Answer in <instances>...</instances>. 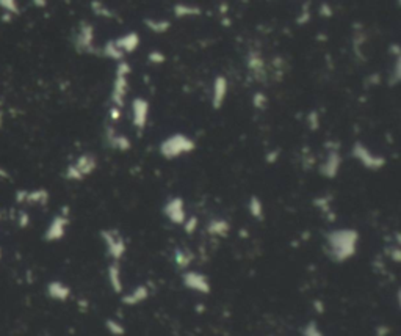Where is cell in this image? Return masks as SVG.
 <instances>
[{"label": "cell", "mask_w": 401, "mask_h": 336, "mask_svg": "<svg viewBox=\"0 0 401 336\" xmlns=\"http://www.w3.org/2000/svg\"><path fill=\"white\" fill-rule=\"evenodd\" d=\"M148 58H149V62L154 63V65H162V63L165 62V55H163L162 52H158V50L151 52Z\"/></svg>", "instance_id": "cell-33"}, {"label": "cell", "mask_w": 401, "mask_h": 336, "mask_svg": "<svg viewBox=\"0 0 401 336\" xmlns=\"http://www.w3.org/2000/svg\"><path fill=\"white\" fill-rule=\"evenodd\" d=\"M229 91V82L224 75H216L212 85V107L219 110L223 107Z\"/></svg>", "instance_id": "cell-11"}, {"label": "cell", "mask_w": 401, "mask_h": 336, "mask_svg": "<svg viewBox=\"0 0 401 336\" xmlns=\"http://www.w3.org/2000/svg\"><path fill=\"white\" fill-rule=\"evenodd\" d=\"M182 285L188 289V291H193L196 294H200V295H207L212 292V285H210V280L209 276L203 272H197V270H184L182 272Z\"/></svg>", "instance_id": "cell-8"}, {"label": "cell", "mask_w": 401, "mask_h": 336, "mask_svg": "<svg viewBox=\"0 0 401 336\" xmlns=\"http://www.w3.org/2000/svg\"><path fill=\"white\" fill-rule=\"evenodd\" d=\"M173 261H174V266L179 269V270H188L191 263L194 261V254L191 250L188 248H184V247H179L174 250L173 253Z\"/></svg>", "instance_id": "cell-21"}, {"label": "cell", "mask_w": 401, "mask_h": 336, "mask_svg": "<svg viewBox=\"0 0 401 336\" xmlns=\"http://www.w3.org/2000/svg\"><path fill=\"white\" fill-rule=\"evenodd\" d=\"M248 212L254 220H264L265 219V206L264 201L259 198L257 195H252L248 200Z\"/></svg>", "instance_id": "cell-22"}, {"label": "cell", "mask_w": 401, "mask_h": 336, "mask_svg": "<svg viewBox=\"0 0 401 336\" xmlns=\"http://www.w3.org/2000/svg\"><path fill=\"white\" fill-rule=\"evenodd\" d=\"M105 142H107L108 148H111L114 151H119V152H126V151L132 149V142L129 140V137H126L121 132H118L114 127H107V131H105Z\"/></svg>", "instance_id": "cell-14"}, {"label": "cell", "mask_w": 401, "mask_h": 336, "mask_svg": "<svg viewBox=\"0 0 401 336\" xmlns=\"http://www.w3.org/2000/svg\"><path fill=\"white\" fill-rule=\"evenodd\" d=\"M75 46L80 52H93L94 50V29L91 24L83 22L82 27L78 30Z\"/></svg>", "instance_id": "cell-17"}, {"label": "cell", "mask_w": 401, "mask_h": 336, "mask_svg": "<svg viewBox=\"0 0 401 336\" xmlns=\"http://www.w3.org/2000/svg\"><path fill=\"white\" fill-rule=\"evenodd\" d=\"M105 328L108 330V333L110 334H113V336H124L126 334V325L123 324V322H119V321H116V319H107L105 321Z\"/></svg>", "instance_id": "cell-28"}, {"label": "cell", "mask_w": 401, "mask_h": 336, "mask_svg": "<svg viewBox=\"0 0 401 336\" xmlns=\"http://www.w3.org/2000/svg\"><path fill=\"white\" fill-rule=\"evenodd\" d=\"M332 198L329 195H323V196H318L313 201V206L325 215H331V220H334V212H332Z\"/></svg>", "instance_id": "cell-24"}, {"label": "cell", "mask_w": 401, "mask_h": 336, "mask_svg": "<svg viewBox=\"0 0 401 336\" xmlns=\"http://www.w3.org/2000/svg\"><path fill=\"white\" fill-rule=\"evenodd\" d=\"M174 14L176 17L182 19V17H193L200 14V8L194 5H187V4H177L174 7Z\"/></svg>", "instance_id": "cell-26"}, {"label": "cell", "mask_w": 401, "mask_h": 336, "mask_svg": "<svg viewBox=\"0 0 401 336\" xmlns=\"http://www.w3.org/2000/svg\"><path fill=\"white\" fill-rule=\"evenodd\" d=\"M395 62H393V68H392V72H390V79H389V85L395 87L399 84V77H401V71H399V65H401V57H399V49L398 46H395Z\"/></svg>", "instance_id": "cell-27"}, {"label": "cell", "mask_w": 401, "mask_h": 336, "mask_svg": "<svg viewBox=\"0 0 401 336\" xmlns=\"http://www.w3.org/2000/svg\"><path fill=\"white\" fill-rule=\"evenodd\" d=\"M93 11H94L97 16H102V17H107V19L114 17V13H113L108 7H105L102 2H93Z\"/></svg>", "instance_id": "cell-29"}, {"label": "cell", "mask_w": 401, "mask_h": 336, "mask_svg": "<svg viewBox=\"0 0 401 336\" xmlns=\"http://www.w3.org/2000/svg\"><path fill=\"white\" fill-rule=\"evenodd\" d=\"M303 336H325V333H323L322 328L318 327L317 322L310 321V322H307V324L304 325V328H303Z\"/></svg>", "instance_id": "cell-30"}, {"label": "cell", "mask_w": 401, "mask_h": 336, "mask_svg": "<svg viewBox=\"0 0 401 336\" xmlns=\"http://www.w3.org/2000/svg\"><path fill=\"white\" fill-rule=\"evenodd\" d=\"M390 333V328L387 325H379L376 328V336H389Z\"/></svg>", "instance_id": "cell-37"}, {"label": "cell", "mask_w": 401, "mask_h": 336, "mask_svg": "<svg viewBox=\"0 0 401 336\" xmlns=\"http://www.w3.org/2000/svg\"><path fill=\"white\" fill-rule=\"evenodd\" d=\"M182 226H184V231L187 234H194L197 231V228H199V219L196 215H188Z\"/></svg>", "instance_id": "cell-31"}, {"label": "cell", "mask_w": 401, "mask_h": 336, "mask_svg": "<svg viewBox=\"0 0 401 336\" xmlns=\"http://www.w3.org/2000/svg\"><path fill=\"white\" fill-rule=\"evenodd\" d=\"M360 236L354 228H335L325 234V250L328 258L335 264L353 260L359 248Z\"/></svg>", "instance_id": "cell-1"}, {"label": "cell", "mask_w": 401, "mask_h": 336, "mask_svg": "<svg viewBox=\"0 0 401 336\" xmlns=\"http://www.w3.org/2000/svg\"><path fill=\"white\" fill-rule=\"evenodd\" d=\"M351 157L359 165H362L365 170H370V171L383 170L386 167V164H387L386 157L383 154L373 152L362 142H354L353 143V146H351Z\"/></svg>", "instance_id": "cell-4"}, {"label": "cell", "mask_w": 401, "mask_h": 336, "mask_svg": "<svg viewBox=\"0 0 401 336\" xmlns=\"http://www.w3.org/2000/svg\"><path fill=\"white\" fill-rule=\"evenodd\" d=\"M194 149H196V142L191 137L182 132H177V134L166 137L165 140H162V143L158 145L160 156L168 161H174L182 156L191 154Z\"/></svg>", "instance_id": "cell-2"}, {"label": "cell", "mask_w": 401, "mask_h": 336, "mask_svg": "<svg viewBox=\"0 0 401 336\" xmlns=\"http://www.w3.org/2000/svg\"><path fill=\"white\" fill-rule=\"evenodd\" d=\"M206 231L212 237L223 239V237H227L231 232V223L229 220L223 219V217H213V219H210L209 223L206 225Z\"/></svg>", "instance_id": "cell-18"}, {"label": "cell", "mask_w": 401, "mask_h": 336, "mask_svg": "<svg viewBox=\"0 0 401 336\" xmlns=\"http://www.w3.org/2000/svg\"><path fill=\"white\" fill-rule=\"evenodd\" d=\"M97 168V161L93 154H82L78 159L68 167L66 177L69 181H82L87 176L93 174Z\"/></svg>", "instance_id": "cell-6"}, {"label": "cell", "mask_w": 401, "mask_h": 336, "mask_svg": "<svg viewBox=\"0 0 401 336\" xmlns=\"http://www.w3.org/2000/svg\"><path fill=\"white\" fill-rule=\"evenodd\" d=\"M309 126H310L312 131H317L318 126H320V118H318V115H317L315 112H312V113L309 115Z\"/></svg>", "instance_id": "cell-35"}, {"label": "cell", "mask_w": 401, "mask_h": 336, "mask_svg": "<svg viewBox=\"0 0 401 336\" xmlns=\"http://www.w3.org/2000/svg\"><path fill=\"white\" fill-rule=\"evenodd\" d=\"M151 288L148 285H138L135 288H132L129 292L123 294V305L126 306H138L145 303L149 297H151Z\"/></svg>", "instance_id": "cell-12"}, {"label": "cell", "mask_w": 401, "mask_h": 336, "mask_svg": "<svg viewBox=\"0 0 401 336\" xmlns=\"http://www.w3.org/2000/svg\"><path fill=\"white\" fill-rule=\"evenodd\" d=\"M102 55L105 58H108V60H113V62H123L124 60V54L119 50V47L116 46L114 43V39H110V41H107L102 47Z\"/></svg>", "instance_id": "cell-23"}, {"label": "cell", "mask_w": 401, "mask_h": 336, "mask_svg": "<svg viewBox=\"0 0 401 336\" xmlns=\"http://www.w3.org/2000/svg\"><path fill=\"white\" fill-rule=\"evenodd\" d=\"M246 68L249 71V74L255 79V81H264L267 75V66H265V60L264 57L260 55V52L257 50H251L246 55Z\"/></svg>", "instance_id": "cell-13"}, {"label": "cell", "mask_w": 401, "mask_h": 336, "mask_svg": "<svg viewBox=\"0 0 401 336\" xmlns=\"http://www.w3.org/2000/svg\"><path fill=\"white\" fill-rule=\"evenodd\" d=\"M342 168V156L338 151L337 143H328V152L325 156L323 162L320 164L318 171L326 179H335Z\"/></svg>", "instance_id": "cell-7"}, {"label": "cell", "mask_w": 401, "mask_h": 336, "mask_svg": "<svg viewBox=\"0 0 401 336\" xmlns=\"http://www.w3.org/2000/svg\"><path fill=\"white\" fill-rule=\"evenodd\" d=\"M107 280L110 285V289L118 294L123 295L124 294V280H123V269H121V263L118 261H110L108 267H107Z\"/></svg>", "instance_id": "cell-15"}, {"label": "cell", "mask_w": 401, "mask_h": 336, "mask_svg": "<svg viewBox=\"0 0 401 336\" xmlns=\"http://www.w3.org/2000/svg\"><path fill=\"white\" fill-rule=\"evenodd\" d=\"M277 157H279L277 151H271V152L267 154V162H268V164H274V162L277 161Z\"/></svg>", "instance_id": "cell-38"}, {"label": "cell", "mask_w": 401, "mask_h": 336, "mask_svg": "<svg viewBox=\"0 0 401 336\" xmlns=\"http://www.w3.org/2000/svg\"><path fill=\"white\" fill-rule=\"evenodd\" d=\"M116 46L119 47L124 55L127 54H133L138 47H139V35L136 32H129L123 36H119L114 39Z\"/></svg>", "instance_id": "cell-20"}, {"label": "cell", "mask_w": 401, "mask_h": 336, "mask_svg": "<svg viewBox=\"0 0 401 336\" xmlns=\"http://www.w3.org/2000/svg\"><path fill=\"white\" fill-rule=\"evenodd\" d=\"M151 106L145 97H135L132 101V124L135 129L143 131L149 121Z\"/></svg>", "instance_id": "cell-10"}, {"label": "cell", "mask_w": 401, "mask_h": 336, "mask_svg": "<svg viewBox=\"0 0 401 336\" xmlns=\"http://www.w3.org/2000/svg\"><path fill=\"white\" fill-rule=\"evenodd\" d=\"M100 239H102L105 245V251L108 254V258L111 261L121 263L127 253V242L124 239V236L118 229L107 228V229L100 231Z\"/></svg>", "instance_id": "cell-5"}, {"label": "cell", "mask_w": 401, "mask_h": 336, "mask_svg": "<svg viewBox=\"0 0 401 336\" xmlns=\"http://www.w3.org/2000/svg\"><path fill=\"white\" fill-rule=\"evenodd\" d=\"M130 72H132V68L126 60L118 63V66L114 69L113 84H111V94H110L111 106L121 107V109L124 107L126 97L129 93V75H130Z\"/></svg>", "instance_id": "cell-3"}, {"label": "cell", "mask_w": 401, "mask_h": 336, "mask_svg": "<svg viewBox=\"0 0 401 336\" xmlns=\"http://www.w3.org/2000/svg\"><path fill=\"white\" fill-rule=\"evenodd\" d=\"M162 212L166 217L168 222H171L173 225H179V226H182L188 217L185 201L184 198H180V196H171V198H168L162 208Z\"/></svg>", "instance_id": "cell-9"}, {"label": "cell", "mask_w": 401, "mask_h": 336, "mask_svg": "<svg viewBox=\"0 0 401 336\" xmlns=\"http://www.w3.org/2000/svg\"><path fill=\"white\" fill-rule=\"evenodd\" d=\"M389 256L392 258L393 263H399V260H401V251H399L398 245H395V247H392V248L389 250Z\"/></svg>", "instance_id": "cell-36"}, {"label": "cell", "mask_w": 401, "mask_h": 336, "mask_svg": "<svg viewBox=\"0 0 401 336\" xmlns=\"http://www.w3.org/2000/svg\"><path fill=\"white\" fill-rule=\"evenodd\" d=\"M145 25L154 32V33H166L171 27L169 21H165V19H145Z\"/></svg>", "instance_id": "cell-25"}, {"label": "cell", "mask_w": 401, "mask_h": 336, "mask_svg": "<svg viewBox=\"0 0 401 336\" xmlns=\"http://www.w3.org/2000/svg\"><path fill=\"white\" fill-rule=\"evenodd\" d=\"M271 336H273V334H271Z\"/></svg>", "instance_id": "cell-40"}, {"label": "cell", "mask_w": 401, "mask_h": 336, "mask_svg": "<svg viewBox=\"0 0 401 336\" xmlns=\"http://www.w3.org/2000/svg\"><path fill=\"white\" fill-rule=\"evenodd\" d=\"M121 116H123V109H121V107H116V106H111V107H110V120H111L113 123L121 120Z\"/></svg>", "instance_id": "cell-34"}, {"label": "cell", "mask_w": 401, "mask_h": 336, "mask_svg": "<svg viewBox=\"0 0 401 336\" xmlns=\"http://www.w3.org/2000/svg\"><path fill=\"white\" fill-rule=\"evenodd\" d=\"M69 225V219L66 214H60L56 215L55 219L50 222L47 231H46V241L49 242H55V241H60L63 239L65 234H66V228Z\"/></svg>", "instance_id": "cell-16"}, {"label": "cell", "mask_w": 401, "mask_h": 336, "mask_svg": "<svg viewBox=\"0 0 401 336\" xmlns=\"http://www.w3.org/2000/svg\"><path fill=\"white\" fill-rule=\"evenodd\" d=\"M268 104V99H267V96L264 93H260L257 91L254 96H252V106L257 109V110H264Z\"/></svg>", "instance_id": "cell-32"}, {"label": "cell", "mask_w": 401, "mask_h": 336, "mask_svg": "<svg viewBox=\"0 0 401 336\" xmlns=\"http://www.w3.org/2000/svg\"><path fill=\"white\" fill-rule=\"evenodd\" d=\"M320 13H322V16H328V17H331L332 16V10H331V7L328 5V4H323L322 5V10H320Z\"/></svg>", "instance_id": "cell-39"}, {"label": "cell", "mask_w": 401, "mask_h": 336, "mask_svg": "<svg viewBox=\"0 0 401 336\" xmlns=\"http://www.w3.org/2000/svg\"><path fill=\"white\" fill-rule=\"evenodd\" d=\"M47 295L55 302H66L71 297V288L63 281H50L46 288Z\"/></svg>", "instance_id": "cell-19"}]
</instances>
